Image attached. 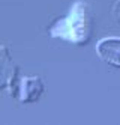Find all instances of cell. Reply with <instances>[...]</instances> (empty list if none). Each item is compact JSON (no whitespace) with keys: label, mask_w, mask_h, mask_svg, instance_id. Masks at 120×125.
<instances>
[{"label":"cell","mask_w":120,"mask_h":125,"mask_svg":"<svg viewBox=\"0 0 120 125\" xmlns=\"http://www.w3.org/2000/svg\"><path fill=\"white\" fill-rule=\"evenodd\" d=\"M15 74L17 66L9 54V48L6 45H0V91H5L14 84Z\"/></svg>","instance_id":"2"},{"label":"cell","mask_w":120,"mask_h":125,"mask_svg":"<svg viewBox=\"0 0 120 125\" xmlns=\"http://www.w3.org/2000/svg\"><path fill=\"white\" fill-rule=\"evenodd\" d=\"M20 91V100L24 103L36 101L44 92V83L39 77H24L21 80V86L18 87Z\"/></svg>","instance_id":"3"},{"label":"cell","mask_w":120,"mask_h":125,"mask_svg":"<svg viewBox=\"0 0 120 125\" xmlns=\"http://www.w3.org/2000/svg\"><path fill=\"white\" fill-rule=\"evenodd\" d=\"M113 17L117 23H120V0H116V3L113 6Z\"/></svg>","instance_id":"4"},{"label":"cell","mask_w":120,"mask_h":125,"mask_svg":"<svg viewBox=\"0 0 120 125\" xmlns=\"http://www.w3.org/2000/svg\"><path fill=\"white\" fill-rule=\"evenodd\" d=\"M96 51L99 57L107 63L120 68V38L119 36H108L102 38L96 44Z\"/></svg>","instance_id":"1"}]
</instances>
